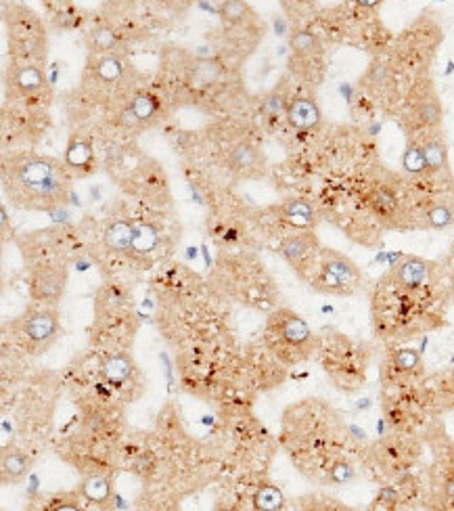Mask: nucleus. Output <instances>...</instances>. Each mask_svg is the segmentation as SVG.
<instances>
[{"label": "nucleus", "instance_id": "obj_1", "mask_svg": "<svg viewBox=\"0 0 454 511\" xmlns=\"http://www.w3.org/2000/svg\"><path fill=\"white\" fill-rule=\"evenodd\" d=\"M6 189L21 208L52 210L65 201L69 193V179L55 159L30 157L15 168L11 185H6Z\"/></svg>", "mask_w": 454, "mask_h": 511}, {"label": "nucleus", "instance_id": "obj_2", "mask_svg": "<svg viewBox=\"0 0 454 511\" xmlns=\"http://www.w3.org/2000/svg\"><path fill=\"white\" fill-rule=\"evenodd\" d=\"M363 283L361 269L344 254L335 249L318 252V273L314 287L322 293L331 296H350Z\"/></svg>", "mask_w": 454, "mask_h": 511}, {"label": "nucleus", "instance_id": "obj_3", "mask_svg": "<svg viewBox=\"0 0 454 511\" xmlns=\"http://www.w3.org/2000/svg\"><path fill=\"white\" fill-rule=\"evenodd\" d=\"M273 329L287 346L302 352L304 356L314 348V335L308 323L291 310H280L278 315H274Z\"/></svg>", "mask_w": 454, "mask_h": 511}, {"label": "nucleus", "instance_id": "obj_4", "mask_svg": "<svg viewBox=\"0 0 454 511\" xmlns=\"http://www.w3.org/2000/svg\"><path fill=\"white\" fill-rule=\"evenodd\" d=\"M433 264L423 260V258H416V256H404L394 269L392 273L387 275L390 279L402 287H409V289H423L431 283L433 277Z\"/></svg>", "mask_w": 454, "mask_h": 511}, {"label": "nucleus", "instance_id": "obj_5", "mask_svg": "<svg viewBox=\"0 0 454 511\" xmlns=\"http://www.w3.org/2000/svg\"><path fill=\"white\" fill-rule=\"evenodd\" d=\"M65 283H67V271L63 266L45 269V271L36 273L32 279V296L38 302L55 304L63 296Z\"/></svg>", "mask_w": 454, "mask_h": 511}, {"label": "nucleus", "instance_id": "obj_6", "mask_svg": "<svg viewBox=\"0 0 454 511\" xmlns=\"http://www.w3.org/2000/svg\"><path fill=\"white\" fill-rule=\"evenodd\" d=\"M59 331V321L52 310H36L25 319L23 333L28 342L36 348H46Z\"/></svg>", "mask_w": 454, "mask_h": 511}, {"label": "nucleus", "instance_id": "obj_7", "mask_svg": "<svg viewBox=\"0 0 454 511\" xmlns=\"http://www.w3.org/2000/svg\"><path fill=\"white\" fill-rule=\"evenodd\" d=\"M317 249L318 241L314 235H291V237L283 239V243H280L283 258L297 271H304L308 266V262L314 258Z\"/></svg>", "mask_w": 454, "mask_h": 511}, {"label": "nucleus", "instance_id": "obj_8", "mask_svg": "<svg viewBox=\"0 0 454 511\" xmlns=\"http://www.w3.org/2000/svg\"><path fill=\"white\" fill-rule=\"evenodd\" d=\"M287 122L297 130H310L317 128L320 122V109L317 101L308 96H297L287 105Z\"/></svg>", "mask_w": 454, "mask_h": 511}, {"label": "nucleus", "instance_id": "obj_9", "mask_svg": "<svg viewBox=\"0 0 454 511\" xmlns=\"http://www.w3.org/2000/svg\"><path fill=\"white\" fill-rule=\"evenodd\" d=\"M387 371L394 377H407L412 379L423 371V359L421 352L414 348H398L390 354V363H387Z\"/></svg>", "mask_w": 454, "mask_h": 511}, {"label": "nucleus", "instance_id": "obj_10", "mask_svg": "<svg viewBox=\"0 0 454 511\" xmlns=\"http://www.w3.org/2000/svg\"><path fill=\"white\" fill-rule=\"evenodd\" d=\"M412 120L421 128H438L442 124V103L433 93L423 94L412 107Z\"/></svg>", "mask_w": 454, "mask_h": 511}, {"label": "nucleus", "instance_id": "obj_11", "mask_svg": "<svg viewBox=\"0 0 454 511\" xmlns=\"http://www.w3.org/2000/svg\"><path fill=\"white\" fill-rule=\"evenodd\" d=\"M368 203L373 208V212L383 218V220H390L394 216H398L400 212V201H398V195L387 189V186H377L373 189V193L368 195Z\"/></svg>", "mask_w": 454, "mask_h": 511}, {"label": "nucleus", "instance_id": "obj_12", "mask_svg": "<svg viewBox=\"0 0 454 511\" xmlns=\"http://www.w3.org/2000/svg\"><path fill=\"white\" fill-rule=\"evenodd\" d=\"M423 151H425L429 172H444L448 168V147L440 135H431L425 140Z\"/></svg>", "mask_w": 454, "mask_h": 511}, {"label": "nucleus", "instance_id": "obj_13", "mask_svg": "<svg viewBox=\"0 0 454 511\" xmlns=\"http://www.w3.org/2000/svg\"><path fill=\"white\" fill-rule=\"evenodd\" d=\"M132 237H135L132 225H128L126 220H115L105 231V245L111 252L120 254V252H126L128 247H132Z\"/></svg>", "mask_w": 454, "mask_h": 511}, {"label": "nucleus", "instance_id": "obj_14", "mask_svg": "<svg viewBox=\"0 0 454 511\" xmlns=\"http://www.w3.org/2000/svg\"><path fill=\"white\" fill-rule=\"evenodd\" d=\"M13 82H15V86L23 94H34L45 86L46 80L45 74H42L38 67H34V65H21V67L15 69Z\"/></svg>", "mask_w": 454, "mask_h": 511}, {"label": "nucleus", "instance_id": "obj_15", "mask_svg": "<svg viewBox=\"0 0 454 511\" xmlns=\"http://www.w3.org/2000/svg\"><path fill=\"white\" fill-rule=\"evenodd\" d=\"M283 214L287 216L289 223H293V225H297V227H312L314 220H317L314 208H312L308 201H302V199L287 201V203L283 206Z\"/></svg>", "mask_w": 454, "mask_h": 511}, {"label": "nucleus", "instance_id": "obj_16", "mask_svg": "<svg viewBox=\"0 0 454 511\" xmlns=\"http://www.w3.org/2000/svg\"><path fill=\"white\" fill-rule=\"evenodd\" d=\"M425 220H427V227L431 229H446L454 223V203L453 201H446V199H440V201H433L425 214Z\"/></svg>", "mask_w": 454, "mask_h": 511}, {"label": "nucleus", "instance_id": "obj_17", "mask_svg": "<svg viewBox=\"0 0 454 511\" xmlns=\"http://www.w3.org/2000/svg\"><path fill=\"white\" fill-rule=\"evenodd\" d=\"M130 373H132V361L126 354L109 356L103 365V375L109 383H122L130 377Z\"/></svg>", "mask_w": 454, "mask_h": 511}, {"label": "nucleus", "instance_id": "obj_18", "mask_svg": "<svg viewBox=\"0 0 454 511\" xmlns=\"http://www.w3.org/2000/svg\"><path fill=\"white\" fill-rule=\"evenodd\" d=\"M230 166L239 174H249L258 166V151L247 142L237 145L230 153Z\"/></svg>", "mask_w": 454, "mask_h": 511}, {"label": "nucleus", "instance_id": "obj_19", "mask_svg": "<svg viewBox=\"0 0 454 511\" xmlns=\"http://www.w3.org/2000/svg\"><path fill=\"white\" fill-rule=\"evenodd\" d=\"M65 162L69 168H76V170H82V168H89L92 162V151L91 145L80 137H74L72 142L67 145V151H65Z\"/></svg>", "mask_w": 454, "mask_h": 511}, {"label": "nucleus", "instance_id": "obj_20", "mask_svg": "<svg viewBox=\"0 0 454 511\" xmlns=\"http://www.w3.org/2000/svg\"><path fill=\"white\" fill-rule=\"evenodd\" d=\"M155 111H157V101H155L151 94H138V96H135L130 109L124 113V122H126V124L144 122V120H149Z\"/></svg>", "mask_w": 454, "mask_h": 511}, {"label": "nucleus", "instance_id": "obj_21", "mask_svg": "<svg viewBox=\"0 0 454 511\" xmlns=\"http://www.w3.org/2000/svg\"><path fill=\"white\" fill-rule=\"evenodd\" d=\"M402 168H404V172H409L410 176H421V174L429 172L423 145H419V142L407 145V151L402 155Z\"/></svg>", "mask_w": 454, "mask_h": 511}, {"label": "nucleus", "instance_id": "obj_22", "mask_svg": "<svg viewBox=\"0 0 454 511\" xmlns=\"http://www.w3.org/2000/svg\"><path fill=\"white\" fill-rule=\"evenodd\" d=\"M157 243H159V231L153 225L144 223V225H138L135 229L130 249H135V254H138V256H144V254L153 252L157 247Z\"/></svg>", "mask_w": 454, "mask_h": 511}, {"label": "nucleus", "instance_id": "obj_23", "mask_svg": "<svg viewBox=\"0 0 454 511\" xmlns=\"http://www.w3.org/2000/svg\"><path fill=\"white\" fill-rule=\"evenodd\" d=\"M256 507L264 511H276L285 507V499L283 493L276 486H262L256 493Z\"/></svg>", "mask_w": 454, "mask_h": 511}, {"label": "nucleus", "instance_id": "obj_24", "mask_svg": "<svg viewBox=\"0 0 454 511\" xmlns=\"http://www.w3.org/2000/svg\"><path fill=\"white\" fill-rule=\"evenodd\" d=\"M28 469V461L21 453H4L2 457V478L4 482L8 480H19Z\"/></svg>", "mask_w": 454, "mask_h": 511}, {"label": "nucleus", "instance_id": "obj_25", "mask_svg": "<svg viewBox=\"0 0 454 511\" xmlns=\"http://www.w3.org/2000/svg\"><path fill=\"white\" fill-rule=\"evenodd\" d=\"M366 82L373 91H383L392 82V69L383 61H375L366 74Z\"/></svg>", "mask_w": 454, "mask_h": 511}, {"label": "nucleus", "instance_id": "obj_26", "mask_svg": "<svg viewBox=\"0 0 454 511\" xmlns=\"http://www.w3.org/2000/svg\"><path fill=\"white\" fill-rule=\"evenodd\" d=\"M82 493L89 501H94V503H105L111 495V488H109V482L103 480V478H91L84 482L82 486Z\"/></svg>", "mask_w": 454, "mask_h": 511}, {"label": "nucleus", "instance_id": "obj_27", "mask_svg": "<svg viewBox=\"0 0 454 511\" xmlns=\"http://www.w3.org/2000/svg\"><path fill=\"white\" fill-rule=\"evenodd\" d=\"M218 15L227 23H239L247 17V4L243 0H225L218 9Z\"/></svg>", "mask_w": 454, "mask_h": 511}, {"label": "nucleus", "instance_id": "obj_28", "mask_svg": "<svg viewBox=\"0 0 454 511\" xmlns=\"http://www.w3.org/2000/svg\"><path fill=\"white\" fill-rule=\"evenodd\" d=\"M291 48L297 52V55H306V57H312L320 52V43L314 34L310 32H300L291 38Z\"/></svg>", "mask_w": 454, "mask_h": 511}, {"label": "nucleus", "instance_id": "obj_29", "mask_svg": "<svg viewBox=\"0 0 454 511\" xmlns=\"http://www.w3.org/2000/svg\"><path fill=\"white\" fill-rule=\"evenodd\" d=\"M96 74H98L101 80H105V82H113V80H118V78L122 76V65H120L118 59L107 57V59H103V61L96 65Z\"/></svg>", "mask_w": 454, "mask_h": 511}, {"label": "nucleus", "instance_id": "obj_30", "mask_svg": "<svg viewBox=\"0 0 454 511\" xmlns=\"http://www.w3.org/2000/svg\"><path fill=\"white\" fill-rule=\"evenodd\" d=\"M352 478H354V469H352V465L346 464V461H337V464L331 465V469H329V480L335 482V484L350 482Z\"/></svg>", "mask_w": 454, "mask_h": 511}, {"label": "nucleus", "instance_id": "obj_31", "mask_svg": "<svg viewBox=\"0 0 454 511\" xmlns=\"http://www.w3.org/2000/svg\"><path fill=\"white\" fill-rule=\"evenodd\" d=\"M91 40L94 43L96 48L109 50V48L113 47V43H115V34H113L111 30H107V28H96V30L92 32Z\"/></svg>", "mask_w": 454, "mask_h": 511}, {"label": "nucleus", "instance_id": "obj_32", "mask_svg": "<svg viewBox=\"0 0 454 511\" xmlns=\"http://www.w3.org/2000/svg\"><path fill=\"white\" fill-rule=\"evenodd\" d=\"M264 111L268 113V116H273V118H276L278 113H287V107H285V103H283V99L280 96H276V94H273V96H268L266 99V103H264Z\"/></svg>", "mask_w": 454, "mask_h": 511}, {"label": "nucleus", "instance_id": "obj_33", "mask_svg": "<svg viewBox=\"0 0 454 511\" xmlns=\"http://www.w3.org/2000/svg\"><path fill=\"white\" fill-rule=\"evenodd\" d=\"M361 6H364V9H375V6H379L381 4V0H356Z\"/></svg>", "mask_w": 454, "mask_h": 511}, {"label": "nucleus", "instance_id": "obj_34", "mask_svg": "<svg viewBox=\"0 0 454 511\" xmlns=\"http://www.w3.org/2000/svg\"><path fill=\"white\" fill-rule=\"evenodd\" d=\"M274 28H276V36H285V23L280 19L274 21Z\"/></svg>", "mask_w": 454, "mask_h": 511}, {"label": "nucleus", "instance_id": "obj_35", "mask_svg": "<svg viewBox=\"0 0 454 511\" xmlns=\"http://www.w3.org/2000/svg\"><path fill=\"white\" fill-rule=\"evenodd\" d=\"M453 302H454V291H453Z\"/></svg>", "mask_w": 454, "mask_h": 511}, {"label": "nucleus", "instance_id": "obj_36", "mask_svg": "<svg viewBox=\"0 0 454 511\" xmlns=\"http://www.w3.org/2000/svg\"><path fill=\"white\" fill-rule=\"evenodd\" d=\"M438 2H440V0H438Z\"/></svg>", "mask_w": 454, "mask_h": 511}]
</instances>
